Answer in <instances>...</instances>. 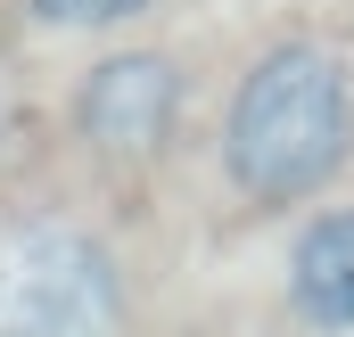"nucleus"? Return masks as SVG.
<instances>
[{
    "label": "nucleus",
    "instance_id": "f257e3e1",
    "mask_svg": "<svg viewBox=\"0 0 354 337\" xmlns=\"http://www.w3.org/2000/svg\"><path fill=\"white\" fill-rule=\"evenodd\" d=\"M354 140V99L346 75L322 58V50H272L264 66L239 83L231 107V181L256 189V198H297V189H322L338 157Z\"/></svg>",
    "mask_w": 354,
    "mask_h": 337
},
{
    "label": "nucleus",
    "instance_id": "39448f33",
    "mask_svg": "<svg viewBox=\"0 0 354 337\" xmlns=\"http://www.w3.org/2000/svg\"><path fill=\"white\" fill-rule=\"evenodd\" d=\"M41 17H58V25H115V17H132V8H149V0H33Z\"/></svg>",
    "mask_w": 354,
    "mask_h": 337
},
{
    "label": "nucleus",
    "instance_id": "20e7f679",
    "mask_svg": "<svg viewBox=\"0 0 354 337\" xmlns=\"http://www.w3.org/2000/svg\"><path fill=\"white\" fill-rule=\"evenodd\" d=\"M297 305L322 329H354V206L297 239Z\"/></svg>",
    "mask_w": 354,
    "mask_h": 337
},
{
    "label": "nucleus",
    "instance_id": "7ed1b4c3",
    "mask_svg": "<svg viewBox=\"0 0 354 337\" xmlns=\"http://www.w3.org/2000/svg\"><path fill=\"white\" fill-rule=\"evenodd\" d=\"M174 107H181V83H174V66H165L157 50H124V58H107V66L75 90L83 132L99 148H115V157L157 148V140L174 132Z\"/></svg>",
    "mask_w": 354,
    "mask_h": 337
},
{
    "label": "nucleus",
    "instance_id": "f03ea898",
    "mask_svg": "<svg viewBox=\"0 0 354 337\" xmlns=\"http://www.w3.org/2000/svg\"><path fill=\"white\" fill-rule=\"evenodd\" d=\"M0 337H115L107 247L66 222L0 231Z\"/></svg>",
    "mask_w": 354,
    "mask_h": 337
}]
</instances>
